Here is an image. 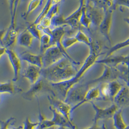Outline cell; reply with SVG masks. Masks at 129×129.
<instances>
[{
    "label": "cell",
    "instance_id": "1",
    "mask_svg": "<svg viewBox=\"0 0 129 129\" xmlns=\"http://www.w3.org/2000/svg\"><path fill=\"white\" fill-rule=\"evenodd\" d=\"M77 63L67 57L47 68H42L41 77L50 84H55L67 81L77 72L74 64Z\"/></svg>",
    "mask_w": 129,
    "mask_h": 129
},
{
    "label": "cell",
    "instance_id": "2",
    "mask_svg": "<svg viewBox=\"0 0 129 129\" xmlns=\"http://www.w3.org/2000/svg\"><path fill=\"white\" fill-rule=\"evenodd\" d=\"M99 56V55L95 53L90 52L81 68L78 71L76 74L73 77L63 82L51 84L53 93L57 94L60 97L62 98V100L64 101L69 91L78 84L85 73L96 63Z\"/></svg>",
    "mask_w": 129,
    "mask_h": 129
},
{
    "label": "cell",
    "instance_id": "3",
    "mask_svg": "<svg viewBox=\"0 0 129 129\" xmlns=\"http://www.w3.org/2000/svg\"><path fill=\"white\" fill-rule=\"evenodd\" d=\"M89 84H85L75 85L69 91L64 101L72 107V113L84 99L87 91L90 89Z\"/></svg>",
    "mask_w": 129,
    "mask_h": 129
},
{
    "label": "cell",
    "instance_id": "4",
    "mask_svg": "<svg viewBox=\"0 0 129 129\" xmlns=\"http://www.w3.org/2000/svg\"><path fill=\"white\" fill-rule=\"evenodd\" d=\"M42 55V68H48L56 63L64 57H66L60 48L56 45L52 46L48 48Z\"/></svg>",
    "mask_w": 129,
    "mask_h": 129
},
{
    "label": "cell",
    "instance_id": "5",
    "mask_svg": "<svg viewBox=\"0 0 129 129\" xmlns=\"http://www.w3.org/2000/svg\"><path fill=\"white\" fill-rule=\"evenodd\" d=\"M48 99L52 107L62 114L69 121L72 123L71 121L72 107L70 105L54 96H48Z\"/></svg>",
    "mask_w": 129,
    "mask_h": 129
},
{
    "label": "cell",
    "instance_id": "6",
    "mask_svg": "<svg viewBox=\"0 0 129 129\" xmlns=\"http://www.w3.org/2000/svg\"><path fill=\"white\" fill-rule=\"evenodd\" d=\"M42 31H45L48 33L51 36L52 39V43L53 45L57 46L58 47L61 51L64 53L65 56L69 58L70 59L74 60L68 54L66 50L64 48L62 44V40L64 37L66 33V31L64 26H61L55 27L52 29H46Z\"/></svg>",
    "mask_w": 129,
    "mask_h": 129
},
{
    "label": "cell",
    "instance_id": "7",
    "mask_svg": "<svg viewBox=\"0 0 129 129\" xmlns=\"http://www.w3.org/2000/svg\"><path fill=\"white\" fill-rule=\"evenodd\" d=\"M120 72L117 67H112L107 65H104V71L103 74L98 78L93 79L87 83L89 85L96 83H103L109 82L116 80L119 77Z\"/></svg>",
    "mask_w": 129,
    "mask_h": 129
},
{
    "label": "cell",
    "instance_id": "8",
    "mask_svg": "<svg viewBox=\"0 0 129 129\" xmlns=\"http://www.w3.org/2000/svg\"><path fill=\"white\" fill-rule=\"evenodd\" d=\"M93 108L95 111V115L93 121L94 124H97L101 119H107L112 118L115 113L119 108L115 103L107 108H102L95 104L93 102H91Z\"/></svg>",
    "mask_w": 129,
    "mask_h": 129
},
{
    "label": "cell",
    "instance_id": "9",
    "mask_svg": "<svg viewBox=\"0 0 129 129\" xmlns=\"http://www.w3.org/2000/svg\"><path fill=\"white\" fill-rule=\"evenodd\" d=\"M114 10V9L111 8L105 11L103 19L98 27L100 32L107 39L110 44L111 43L110 38V30L112 24Z\"/></svg>",
    "mask_w": 129,
    "mask_h": 129
},
{
    "label": "cell",
    "instance_id": "10",
    "mask_svg": "<svg viewBox=\"0 0 129 129\" xmlns=\"http://www.w3.org/2000/svg\"><path fill=\"white\" fill-rule=\"evenodd\" d=\"M96 63L102 64L112 67H117L119 65L124 64L129 70V54L126 56L112 55L105 57L103 59L97 60Z\"/></svg>",
    "mask_w": 129,
    "mask_h": 129
},
{
    "label": "cell",
    "instance_id": "11",
    "mask_svg": "<svg viewBox=\"0 0 129 129\" xmlns=\"http://www.w3.org/2000/svg\"><path fill=\"white\" fill-rule=\"evenodd\" d=\"M86 8L91 24L99 27L104 18L105 12L103 10L93 5L88 0H87Z\"/></svg>",
    "mask_w": 129,
    "mask_h": 129
},
{
    "label": "cell",
    "instance_id": "12",
    "mask_svg": "<svg viewBox=\"0 0 129 129\" xmlns=\"http://www.w3.org/2000/svg\"><path fill=\"white\" fill-rule=\"evenodd\" d=\"M86 2L87 0H80V6L77 9L69 16L66 18L67 25L71 26L72 29L80 30L81 26L80 20Z\"/></svg>",
    "mask_w": 129,
    "mask_h": 129
},
{
    "label": "cell",
    "instance_id": "13",
    "mask_svg": "<svg viewBox=\"0 0 129 129\" xmlns=\"http://www.w3.org/2000/svg\"><path fill=\"white\" fill-rule=\"evenodd\" d=\"M6 54L13 69L14 76L12 81L17 82L19 80L21 69V60L17 53L11 49H7Z\"/></svg>",
    "mask_w": 129,
    "mask_h": 129
},
{
    "label": "cell",
    "instance_id": "14",
    "mask_svg": "<svg viewBox=\"0 0 129 129\" xmlns=\"http://www.w3.org/2000/svg\"><path fill=\"white\" fill-rule=\"evenodd\" d=\"M44 80L45 79L41 77L37 82L32 84L31 88L23 94V98L28 101H32L35 98L38 97L39 94L45 90L46 86Z\"/></svg>",
    "mask_w": 129,
    "mask_h": 129
},
{
    "label": "cell",
    "instance_id": "15",
    "mask_svg": "<svg viewBox=\"0 0 129 129\" xmlns=\"http://www.w3.org/2000/svg\"><path fill=\"white\" fill-rule=\"evenodd\" d=\"M19 32L16 27L9 26L3 39L2 45L7 49H10L17 43Z\"/></svg>",
    "mask_w": 129,
    "mask_h": 129
},
{
    "label": "cell",
    "instance_id": "16",
    "mask_svg": "<svg viewBox=\"0 0 129 129\" xmlns=\"http://www.w3.org/2000/svg\"><path fill=\"white\" fill-rule=\"evenodd\" d=\"M49 109L52 113L53 116L51 119V120L55 126L57 127L70 128L72 129H77L76 127L73 124V123L69 121L64 116L59 113L57 110H55L52 106H50Z\"/></svg>",
    "mask_w": 129,
    "mask_h": 129
},
{
    "label": "cell",
    "instance_id": "17",
    "mask_svg": "<svg viewBox=\"0 0 129 129\" xmlns=\"http://www.w3.org/2000/svg\"><path fill=\"white\" fill-rule=\"evenodd\" d=\"M119 109L129 106V88L127 86H122L113 100Z\"/></svg>",
    "mask_w": 129,
    "mask_h": 129
},
{
    "label": "cell",
    "instance_id": "18",
    "mask_svg": "<svg viewBox=\"0 0 129 129\" xmlns=\"http://www.w3.org/2000/svg\"><path fill=\"white\" fill-rule=\"evenodd\" d=\"M41 69L39 67L28 64L23 76L28 79L32 84H35L41 77Z\"/></svg>",
    "mask_w": 129,
    "mask_h": 129
},
{
    "label": "cell",
    "instance_id": "19",
    "mask_svg": "<svg viewBox=\"0 0 129 129\" xmlns=\"http://www.w3.org/2000/svg\"><path fill=\"white\" fill-rule=\"evenodd\" d=\"M19 57L21 60L25 61L29 64L43 68L42 54H36L29 52H25L20 53Z\"/></svg>",
    "mask_w": 129,
    "mask_h": 129
},
{
    "label": "cell",
    "instance_id": "20",
    "mask_svg": "<svg viewBox=\"0 0 129 129\" xmlns=\"http://www.w3.org/2000/svg\"><path fill=\"white\" fill-rule=\"evenodd\" d=\"M34 37L27 29L19 34L17 43L19 45L30 48L32 44Z\"/></svg>",
    "mask_w": 129,
    "mask_h": 129
},
{
    "label": "cell",
    "instance_id": "21",
    "mask_svg": "<svg viewBox=\"0 0 129 129\" xmlns=\"http://www.w3.org/2000/svg\"><path fill=\"white\" fill-rule=\"evenodd\" d=\"M100 92L99 86L90 88L87 91L84 100L76 107V109L82 105L88 102H92L93 101L100 100Z\"/></svg>",
    "mask_w": 129,
    "mask_h": 129
},
{
    "label": "cell",
    "instance_id": "22",
    "mask_svg": "<svg viewBox=\"0 0 129 129\" xmlns=\"http://www.w3.org/2000/svg\"><path fill=\"white\" fill-rule=\"evenodd\" d=\"M94 6L97 7L105 12L107 10L113 8L115 9L116 5L114 0H88Z\"/></svg>",
    "mask_w": 129,
    "mask_h": 129
},
{
    "label": "cell",
    "instance_id": "23",
    "mask_svg": "<svg viewBox=\"0 0 129 129\" xmlns=\"http://www.w3.org/2000/svg\"><path fill=\"white\" fill-rule=\"evenodd\" d=\"M123 86L117 80L108 82V90L109 101L113 102V100Z\"/></svg>",
    "mask_w": 129,
    "mask_h": 129
},
{
    "label": "cell",
    "instance_id": "24",
    "mask_svg": "<svg viewBox=\"0 0 129 129\" xmlns=\"http://www.w3.org/2000/svg\"><path fill=\"white\" fill-rule=\"evenodd\" d=\"M39 41L40 43L41 54H42L48 48L51 46H53L52 43L51 36L50 34L45 31H42V35Z\"/></svg>",
    "mask_w": 129,
    "mask_h": 129
},
{
    "label": "cell",
    "instance_id": "25",
    "mask_svg": "<svg viewBox=\"0 0 129 129\" xmlns=\"http://www.w3.org/2000/svg\"><path fill=\"white\" fill-rule=\"evenodd\" d=\"M114 126L116 129H125L127 126L123 118L122 109H118L113 116Z\"/></svg>",
    "mask_w": 129,
    "mask_h": 129
},
{
    "label": "cell",
    "instance_id": "26",
    "mask_svg": "<svg viewBox=\"0 0 129 129\" xmlns=\"http://www.w3.org/2000/svg\"><path fill=\"white\" fill-rule=\"evenodd\" d=\"M19 1V0H8L11 15V23L10 26L12 27H16V16Z\"/></svg>",
    "mask_w": 129,
    "mask_h": 129
},
{
    "label": "cell",
    "instance_id": "27",
    "mask_svg": "<svg viewBox=\"0 0 129 129\" xmlns=\"http://www.w3.org/2000/svg\"><path fill=\"white\" fill-rule=\"evenodd\" d=\"M16 87L12 82H7L0 84V94H14L16 91Z\"/></svg>",
    "mask_w": 129,
    "mask_h": 129
},
{
    "label": "cell",
    "instance_id": "28",
    "mask_svg": "<svg viewBox=\"0 0 129 129\" xmlns=\"http://www.w3.org/2000/svg\"><path fill=\"white\" fill-rule=\"evenodd\" d=\"M128 46H129V38L126 39V40L119 42L111 47L109 50L108 52H107L105 57L113 55V53H114L115 52Z\"/></svg>",
    "mask_w": 129,
    "mask_h": 129
},
{
    "label": "cell",
    "instance_id": "29",
    "mask_svg": "<svg viewBox=\"0 0 129 129\" xmlns=\"http://www.w3.org/2000/svg\"><path fill=\"white\" fill-rule=\"evenodd\" d=\"M75 37L77 39L78 42L83 43L88 47L90 46L92 41V40L81 30H79Z\"/></svg>",
    "mask_w": 129,
    "mask_h": 129
},
{
    "label": "cell",
    "instance_id": "30",
    "mask_svg": "<svg viewBox=\"0 0 129 129\" xmlns=\"http://www.w3.org/2000/svg\"><path fill=\"white\" fill-rule=\"evenodd\" d=\"M64 25H67L66 18L62 15L58 14L52 19L51 27H53L52 28L63 26Z\"/></svg>",
    "mask_w": 129,
    "mask_h": 129
},
{
    "label": "cell",
    "instance_id": "31",
    "mask_svg": "<svg viewBox=\"0 0 129 129\" xmlns=\"http://www.w3.org/2000/svg\"><path fill=\"white\" fill-rule=\"evenodd\" d=\"M34 37V38L40 40L41 38L42 31H41L38 27L37 24H35L33 22L32 23L29 25L26 28Z\"/></svg>",
    "mask_w": 129,
    "mask_h": 129
},
{
    "label": "cell",
    "instance_id": "32",
    "mask_svg": "<svg viewBox=\"0 0 129 129\" xmlns=\"http://www.w3.org/2000/svg\"><path fill=\"white\" fill-rule=\"evenodd\" d=\"M86 4L85 7H84V10L80 20V23L81 26L82 25L84 26V27L88 29L89 28V27L91 24V22L90 19L89 18L86 12Z\"/></svg>",
    "mask_w": 129,
    "mask_h": 129
},
{
    "label": "cell",
    "instance_id": "33",
    "mask_svg": "<svg viewBox=\"0 0 129 129\" xmlns=\"http://www.w3.org/2000/svg\"><path fill=\"white\" fill-rule=\"evenodd\" d=\"M78 42L75 37H64L62 40V44L65 50L69 48Z\"/></svg>",
    "mask_w": 129,
    "mask_h": 129
},
{
    "label": "cell",
    "instance_id": "34",
    "mask_svg": "<svg viewBox=\"0 0 129 129\" xmlns=\"http://www.w3.org/2000/svg\"><path fill=\"white\" fill-rule=\"evenodd\" d=\"M39 7H40V0H31L28 4L24 16L27 17Z\"/></svg>",
    "mask_w": 129,
    "mask_h": 129
},
{
    "label": "cell",
    "instance_id": "35",
    "mask_svg": "<svg viewBox=\"0 0 129 129\" xmlns=\"http://www.w3.org/2000/svg\"><path fill=\"white\" fill-rule=\"evenodd\" d=\"M39 127V122H33L29 117H26L22 129H36Z\"/></svg>",
    "mask_w": 129,
    "mask_h": 129
},
{
    "label": "cell",
    "instance_id": "36",
    "mask_svg": "<svg viewBox=\"0 0 129 129\" xmlns=\"http://www.w3.org/2000/svg\"><path fill=\"white\" fill-rule=\"evenodd\" d=\"M59 10V5H54L52 7L46 16L52 19L54 17L58 15Z\"/></svg>",
    "mask_w": 129,
    "mask_h": 129
},
{
    "label": "cell",
    "instance_id": "37",
    "mask_svg": "<svg viewBox=\"0 0 129 129\" xmlns=\"http://www.w3.org/2000/svg\"><path fill=\"white\" fill-rule=\"evenodd\" d=\"M15 119V118L11 117L5 121H0V129H11L9 126Z\"/></svg>",
    "mask_w": 129,
    "mask_h": 129
},
{
    "label": "cell",
    "instance_id": "38",
    "mask_svg": "<svg viewBox=\"0 0 129 129\" xmlns=\"http://www.w3.org/2000/svg\"><path fill=\"white\" fill-rule=\"evenodd\" d=\"M84 129H107L106 127L105 126V125H103V126H100L99 125H98L97 124H93V125L90 127H89L88 128Z\"/></svg>",
    "mask_w": 129,
    "mask_h": 129
},
{
    "label": "cell",
    "instance_id": "39",
    "mask_svg": "<svg viewBox=\"0 0 129 129\" xmlns=\"http://www.w3.org/2000/svg\"><path fill=\"white\" fill-rule=\"evenodd\" d=\"M7 52V48L5 47L2 46H0V59Z\"/></svg>",
    "mask_w": 129,
    "mask_h": 129
},
{
    "label": "cell",
    "instance_id": "40",
    "mask_svg": "<svg viewBox=\"0 0 129 129\" xmlns=\"http://www.w3.org/2000/svg\"><path fill=\"white\" fill-rule=\"evenodd\" d=\"M6 30H0V43L2 44L3 39L4 38V36L6 33Z\"/></svg>",
    "mask_w": 129,
    "mask_h": 129
},
{
    "label": "cell",
    "instance_id": "41",
    "mask_svg": "<svg viewBox=\"0 0 129 129\" xmlns=\"http://www.w3.org/2000/svg\"><path fill=\"white\" fill-rule=\"evenodd\" d=\"M57 126H52L51 127H49V128H46L45 129H57Z\"/></svg>",
    "mask_w": 129,
    "mask_h": 129
},
{
    "label": "cell",
    "instance_id": "42",
    "mask_svg": "<svg viewBox=\"0 0 129 129\" xmlns=\"http://www.w3.org/2000/svg\"><path fill=\"white\" fill-rule=\"evenodd\" d=\"M124 21L129 25V18H125L124 19Z\"/></svg>",
    "mask_w": 129,
    "mask_h": 129
},
{
    "label": "cell",
    "instance_id": "43",
    "mask_svg": "<svg viewBox=\"0 0 129 129\" xmlns=\"http://www.w3.org/2000/svg\"><path fill=\"white\" fill-rule=\"evenodd\" d=\"M46 0H40V6H41L42 5V4L46 2Z\"/></svg>",
    "mask_w": 129,
    "mask_h": 129
},
{
    "label": "cell",
    "instance_id": "44",
    "mask_svg": "<svg viewBox=\"0 0 129 129\" xmlns=\"http://www.w3.org/2000/svg\"><path fill=\"white\" fill-rule=\"evenodd\" d=\"M23 129V127L22 126H20L17 128H11V129Z\"/></svg>",
    "mask_w": 129,
    "mask_h": 129
},
{
    "label": "cell",
    "instance_id": "45",
    "mask_svg": "<svg viewBox=\"0 0 129 129\" xmlns=\"http://www.w3.org/2000/svg\"><path fill=\"white\" fill-rule=\"evenodd\" d=\"M66 128L64 127H58L57 129H66Z\"/></svg>",
    "mask_w": 129,
    "mask_h": 129
},
{
    "label": "cell",
    "instance_id": "46",
    "mask_svg": "<svg viewBox=\"0 0 129 129\" xmlns=\"http://www.w3.org/2000/svg\"><path fill=\"white\" fill-rule=\"evenodd\" d=\"M125 129H129V125H128Z\"/></svg>",
    "mask_w": 129,
    "mask_h": 129
},
{
    "label": "cell",
    "instance_id": "47",
    "mask_svg": "<svg viewBox=\"0 0 129 129\" xmlns=\"http://www.w3.org/2000/svg\"><path fill=\"white\" fill-rule=\"evenodd\" d=\"M41 129V128H39V127H38V128H37V129Z\"/></svg>",
    "mask_w": 129,
    "mask_h": 129
},
{
    "label": "cell",
    "instance_id": "48",
    "mask_svg": "<svg viewBox=\"0 0 129 129\" xmlns=\"http://www.w3.org/2000/svg\"><path fill=\"white\" fill-rule=\"evenodd\" d=\"M0 101H1V94H0Z\"/></svg>",
    "mask_w": 129,
    "mask_h": 129
}]
</instances>
